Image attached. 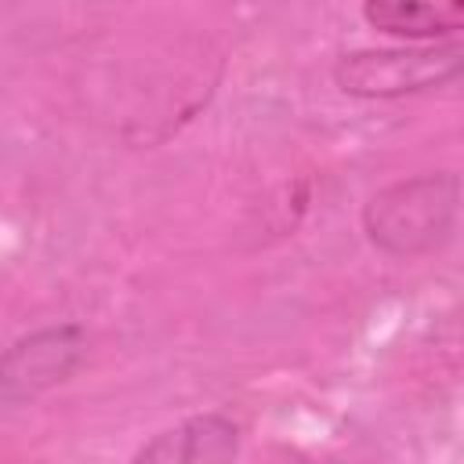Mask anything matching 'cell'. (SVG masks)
<instances>
[{
  "label": "cell",
  "mask_w": 464,
  "mask_h": 464,
  "mask_svg": "<svg viewBox=\"0 0 464 464\" xmlns=\"http://www.w3.org/2000/svg\"><path fill=\"white\" fill-rule=\"evenodd\" d=\"M362 18L377 33L399 40L442 44V40H457V29L464 25V7L428 4V0H373L362 7Z\"/></svg>",
  "instance_id": "5"
},
{
  "label": "cell",
  "mask_w": 464,
  "mask_h": 464,
  "mask_svg": "<svg viewBox=\"0 0 464 464\" xmlns=\"http://www.w3.org/2000/svg\"><path fill=\"white\" fill-rule=\"evenodd\" d=\"M460 221V178L453 170L402 178L373 192L362 207L366 239L392 257L442 250Z\"/></svg>",
  "instance_id": "1"
},
{
  "label": "cell",
  "mask_w": 464,
  "mask_h": 464,
  "mask_svg": "<svg viewBox=\"0 0 464 464\" xmlns=\"http://www.w3.org/2000/svg\"><path fill=\"white\" fill-rule=\"evenodd\" d=\"M87 359V330L58 323L11 341L0 352V402L25 406L65 384Z\"/></svg>",
  "instance_id": "3"
},
{
  "label": "cell",
  "mask_w": 464,
  "mask_h": 464,
  "mask_svg": "<svg viewBox=\"0 0 464 464\" xmlns=\"http://www.w3.org/2000/svg\"><path fill=\"white\" fill-rule=\"evenodd\" d=\"M239 424L225 413H196L152 435L130 464H236Z\"/></svg>",
  "instance_id": "4"
},
{
  "label": "cell",
  "mask_w": 464,
  "mask_h": 464,
  "mask_svg": "<svg viewBox=\"0 0 464 464\" xmlns=\"http://www.w3.org/2000/svg\"><path fill=\"white\" fill-rule=\"evenodd\" d=\"M464 69L460 40L410 44V47H362L334 65V80L352 98H402L442 87Z\"/></svg>",
  "instance_id": "2"
}]
</instances>
